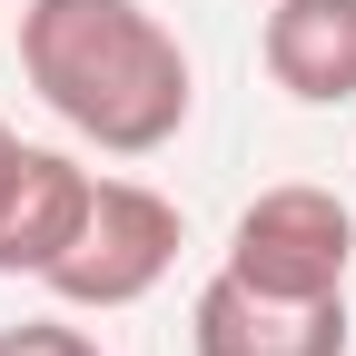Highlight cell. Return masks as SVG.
<instances>
[{"label":"cell","instance_id":"cell-7","mask_svg":"<svg viewBox=\"0 0 356 356\" xmlns=\"http://www.w3.org/2000/svg\"><path fill=\"white\" fill-rule=\"evenodd\" d=\"M0 356H109V346L70 317H20V327H0Z\"/></svg>","mask_w":356,"mask_h":356},{"label":"cell","instance_id":"cell-3","mask_svg":"<svg viewBox=\"0 0 356 356\" xmlns=\"http://www.w3.org/2000/svg\"><path fill=\"white\" fill-rule=\"evenodd\" d=\"M228 277L267 287V297H346V267H356V208L337 188H307V178H277L257 188L228 228Z\"/></svg>","mask_w":356,"mask_h":356},{"label":"cell","instance_id":"cell-4","mask_svg":"<svg viewBox=\"0 0 356 356\" xmlns=\"http://www.w3.org/2000/svg\"><path fill=\"white\" fill-rule=\"evenodd\" d=\"M188 356H346V297H267L218 267L188 307Z\"/></svg>","mask_w":356,"mask_h":356},{"label":"cell","instance_id":"cell-2","mask_svg":"<svg viewBox=\"0 0 356 356\" xmlns=\"http://www.w3.org/2000/svg\"><path fill=\"white\" fill-rule=\"evenodd\" d=\"M178 248H188L178 198H159L149 178H99L79 238L60 248V267H50L40 287H50L60 307H79V317H119V307H139L168 267H178Z\"/></svg>","mask_w":356,"mask_h":356},{"label":"cell","instance_id":"cell-6","mask_svg":"<svg viewBox=\"0 0 356 356\" xmlns=\"http://www.w3.org/2000/svg\"><path fill=\"white\" fill-rule=\"evenodd\" d=\"M267 79L307 109H346L356 99V0H277L257 30Z\"/></svg>","mask_w":356,"mask_h":356},{"label":"cell","instance_id":"cell-1","mask_svg":"<svg viewBox=\"0 0 356 356\" xmlns=\"http://www.w3.org/2000/svg\"><path fill=\"white\" fill-rule=\"evenodd\" d=\"M20 79L109 159H159L198 109V70L149 0H20Z\"/></svg>","mask_w":356,"mask_h":356},{"label":"cell","instance_id":"cell-5","mask_svg":"<svg viewBox=\"0 0 356 356\" xmlns=\"http://www.w3.org/2000/svg\"><path fill=\"white\" fill-rule=\"evenodd\" d=\"M89 188H99V168H79L70 149H10L0 168V277H50L60 248L79 238L89 218Z\"/></svg>","mask_w":356,"mask_h":356}]
</instances>
